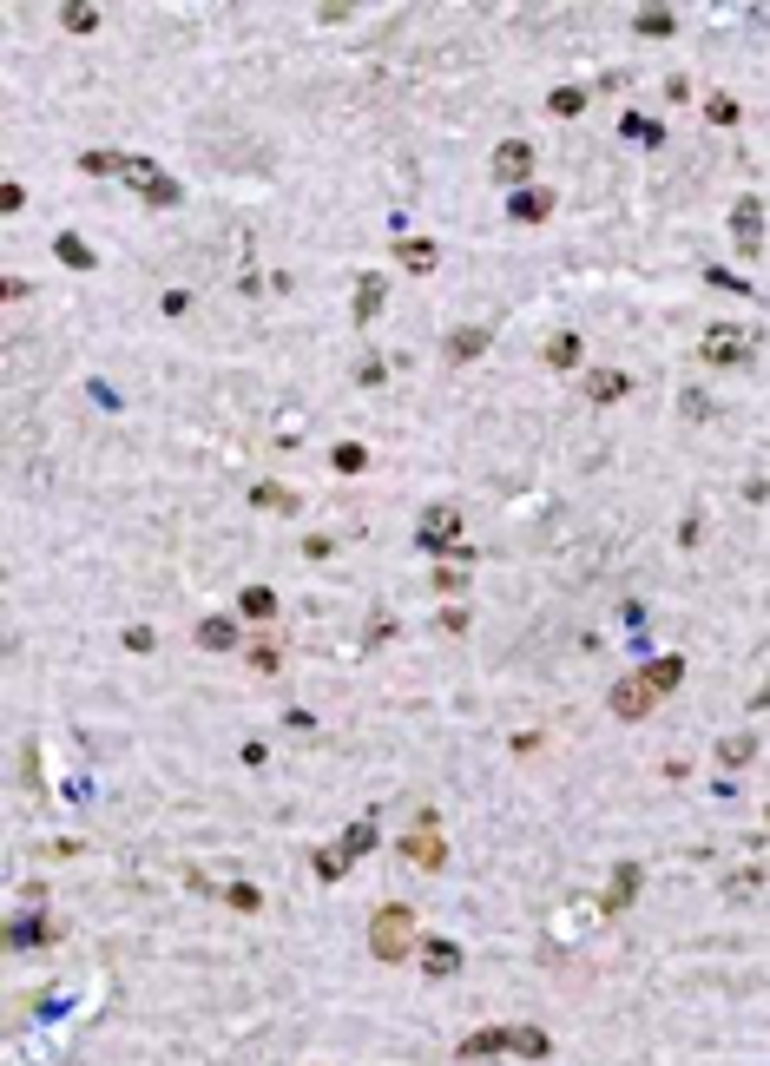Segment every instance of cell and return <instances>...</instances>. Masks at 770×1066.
I'll return each mask as SVG.
<instances>
[{
    "instance_id": "cell-1",
    "label": "cell",
    "mask_w": 770,
    "mask_h": 1066,
    "mask_svg": "<svg viewBox=\"0 0 770 1066\" xmlns=\"http://www.w3.org/2000/svg\"><path fill=\"white\" fill-rule=\"evenodd\" d=\"M369 955L376 961H409L415 955V909L389 902V909L369 922Z\"/></svg>"
},
{
    "instance_id": "cell-2",
    "label": "cell",
    "mask_w": 770,
    "mask_h": 1066,
    "mask_svg": "<svg viewBox=\"0 0 770 1066\" xmlns=\"http://www.w3.org/2000/svg\"><path fill=\"white\" fill-rule=\"evenodd\" d=\"M415 547H428V553H468V540H461V514H455V507H428L422 527H415Z\"/></svg>"
},
{
    "instance_id": "cell-3",
    "label": "cell",
    "mask_w": 770,
    "mask_h": 1066,
    "mask_svg": "<svg viewBox=\"0 0 770 1066\" xmlns=\"http://www.w3.org/2000/svg\"><path fill=\"white\" fill-rule=\"evenodd\" d=\"M751 330H731V323H718V330H705V362L711 369H744L751 362Z\"/></svg>"
},
{
    "instance_id": "cell-4",
    "label": "cell",
    "mask_w": 770,
    "mask_h": 1066,
    "mask_svg": "<svg viewBox=\"0 0 770 1066\" xmlns=\"http://www.w3.org/2000/svg\"><path fill=\"white\" fill-rule=\"evenodd\" d=\"M494 178L514 191H527V178H534V145L527 139H501L494 145Z\"/></svg>"
},
{
    "instance_id": "cell-5",
    "label": "cell",
    "mask_w": 770,
    "mask_h": 1066,
    "mask_svg": "<svg viewBox=\"0 0 770 1066\" xmlns=\"http://www.w3.org/2000/svg\"><path fill=\"white\" fill-rule=\"evenodd\" d=\"M652 698H659V691L645 685V678H619V685L606 691V705H613V718H645V711H652Z\"/></svg>"
},
{
    "instance_id": "cell-6",
    "label": "cell",
    "mask_w": 770,
    "mask_h": 1066,
    "mask_svg": "<svg viewBox=\"0 0 770 1066\" xmlns=\"http://www.w3.org/2000/svg\"><path fill=\"white\" fill-rule=\"evenodd\" d=\"M402 856H409V863H422V869H441V863H448V849L435 843V816H422V836H415V830L402 836Z\"/></svg>"
},
{
    "instance_id": "cell-7",
    "label": "cell",
    "mask_w": 770,
    "mask_h": 1066,
    "mask_svg": "<svg viewBox=\"0 0 770 1066\" xmlns=\"http://www.w3.org/2000/svg\"><path fill=\"white\" fill-rule=\"evenodd\" d=\"M415 961H422V974H428V981H448V974L461 968V948L435 935V941H422V955H415Z\"/></svg>"
},
{
    "instance_id": "cell-8",
    "label": "cell",
    "mask_w": 770,
    "mask_h": 1066,
    "mask_svg": "<svg viewBox=\"0 0 770 1066\" xmlns=\"http://www.w3.org/2000/svg\"><path fill=\"white\" fill-rule=\"evenodd\" d=\"M547 211H553V191H540V185H527V191L507 198V218H514V224H540Z\"/></svg>"
},
{
    "instance_id": "cell-9",
    "label": "cell",
    "mask_w": 770,
    "mask_h": 1066,
    "mask_svg": "<svg viewBox=\"0 0 770 1066\" xmlns=\"http://www.w3.org/2000/svg\"><path fill=\"white\" fill-rule=\"evenodd\" d=\"M731 224H738V244H744V251H757V237H764V204H757V198H738Z\"/></svg>"
},
{
    "instance_id": "cell-10",
    "label": "cell",
    "mask_w": 770,
    "mask_h": 1066,
    "mask_svg": "<svg viewBox=\"0 0 770 1066\" xmlns=\"http://www.w3.org/2000/svg\"><path fill=\"white\" fill-rule=\"evenodd\" d=\"M395 257H402V270H415V277H428V270H435V244H428V237H402V244H395Z\"/></svg>"
},
{
    "instance_id": "cell-11",
    "label": "cell",
    "mask_w": 770,
    "mask_h": 1066,
    "mask_svg": "<svg viewBox=\"0 0 770 1066\" xmlns=\"http://www.w3.org/2000/svg\"><path fill=\"white\" fill-rule=\"evenodd\" d=\"M514 1047V1027H481L474 1040H461V1060H481V1053H501Z\"/></svg>"
},
{
    "instance_id": "cell-12",
    "label": "cell",
    "mask_w": 770,
    "mask_h": 1066,
    "mask_svg": "<svg viewBox=\"0 0 770 1066\" xmlns=\"http://www.w3.org/2000/svg\"><path fill=\"white\" fill-rule=\"evenodd\" d=\"M53 935H60V928H53L47 915H33V922H14V928H7V941H14V948H47Z\"/></svg>"
},
{
    "instance_id": "cell-13",
    "label": "cell",
    "mask_w": 770,
    "mask_h": 1066,
    "mask_svg": "<svg viewBox=\"0 0 770 1066\" xmlns=\"http://www.w3.org/2000/svg\"><path fill=\"white\" fill-rule=\"evenodd\" d=\"M639 678H645V685H652V691H672L678 678H685V659H678V652H665V659H652V665H645Z\"/></svg>"
},
{
    "instance_id": "cell-14",
    "label": "cell",
    "mask_w": 770,
    "mask_h": 1066,
    "mask_svg": "<svg viewBox=\"0 0 770 1066\" xmlns=\"http://www.w3.org/2000/svg\"><path fill=\"white\" fill-rule=\"evenodd\" d=\"M632 895H639V863H619L613 869V895H606V915H619Z\"/></svg>"
},
{
    "instance_id": "cell-15",
    "label": "cell",
    "mask_w": 770,
    "mask_h": 1066,
    "mask_svg": "<svg viewBox=\"0 0 770 1066\" xmlns=\"http://www.w3.org/2000/svg\"><path fill=\"white\" fill-rule=\"evenodd\" d=\"M270 612H277L270 586H244V593H237V619H270Z\"/></svg>"
},
{
    "instance_id": "cell-16",
    "label": "cell",
    "mask_w": 770,
    "mask_h": 1066,
    "mask_svg": "<svg viewBox=\"0 0 770 1066\" xmlns=\"http://www.w3.org/2000/svg\"><path fill=\"white\" fill-rule=\"evenodd\" d=\"M626 389H632V382L619 376V369H593V376H586V395H593V402H619Z\"/></svg>"
},
{
    "instance_id": "cell-17",
    "label": "cell",
    "mask_w": 770,
    "mask_h": 1066,
    "mask_svg": "<svg viewBox=\"0 0 770 1066\" xmlns=\"http://www.w3.org/2000/svg\"><path fill=\"white\" fill-rule=\"evenodd\" d=\"M198 645H211V652H231V645H237V619H205V626H198Z\"/></svg>"
},
{
    "instance_id": "cell-18",
    "label": "cell",
    "mask_w": 770,
    "mask_h": 1066,
    "mask_svg": "<svg viewBox=\"0 0 770 1066\" xmlns=\"http://www.w3.org/2000/svg\"><path fill=\"white\" fill-rule=\"evenodd\" d=\"M336 849H343V856H369V849H376V823H369V816H362V823H349Z\"/></svg>"
},
{
    "instance_id": "cell-19",
    "label": "cell",
    "mask_w": 770,
    "mask_h": 1066,
    "mask_svg": "<svg viewBox=\"0 0 770 1066\" xmlns=\"http://www.w3.org/2000/svg\"><path fill=\"white\" fill-rule=\"evenodd\" d=\"M547 362H553V369H573V362H580V336H573V330L553 336V343H547Z\"/></svg>"
},
{
    "instance_id": "cell-20",
    "label": "cell",
    "mask_w": 770,
    "mask_h": 1066,
    "mask_svg": "<svg viewBox=\"0 0 770 1066\" xmlns=\"http://www.w3.org/2000/svg\"><path fill=\"white\" fill-rule=\"evenodd\" d=\"M481 349H488V330H455L448 356H455V362H468V356H481Z\"/></svg>"
},
{
    "instance_id": "cell-21",
    "label": "cell",
    "mask_w": 770,
    "mask_h": 1066,
    "mask_svg": "<svg viewBox=\"0 0 770 1066\" xmlns=\"http://www.w3.org/2000/svg\"><path fill=\"white\" fill-rule=\"evenodd\" d=\"M619 132H626V139H639V145H659V139H665V132H659V119H645V112H632V119H626Z\"/></svg>"
},
{
    "instance_id": "cell-22",
    "label": "cell",
    "mask_w": 770,
    "mask_h": 1066,
    "mask_svg": "<svg viewBox=\"0 0 770 1066\" xmlns=\"http://www.w3.org/2000/svg\"><path fill=\"white\" fill-rule=\"evenodd\" d=\"M376 310H382V283H376V277H362V290H356V323H369Z\"/></svg>"
},
{
    "instance_id": "cell-23",
    "label": "cell",
    "mask_w": 770,
    "mask_h": 1066,
    "mask_svg": "<svg viewBox=\"0 0 770 1066\" xmlns=\"http://www.w3.org/2000/svg\"><path fill=\"white\" fill-rule=\"evenodd\" d=\"M672 27H678V20L665 14V7H645V14H639V33H645V40H665Z\"/></svg>"
},
{
    "instance_id": "cell-24",
    "label": "cell",
    "mask_w": 770,
    "mask_h": 1066,
    "mask_svg": "<svg viewBox=\"0 0 770 1066\" xmlns=\"http://www.w3.org/2000/svg\"><path fill=\"white\" fill-rule=\"evenodd\" d=\"M580 106H586V93H580V86H560V93L547 99V112H553V119H573Z\"/></svg>"
},
{
    "instance_id": "cell-25",
    "label": "cell",
    "mask_w": 770,
    "mask_h": 1066,
    "mask_svg": "<svg viewBox=\"0 0 770 1066\" xmlns=\"http://www.w3.org/2000/svg\"><path fill=\"white\" fill-rule=\"evenodd\" d=\"M251 501H257V507H270V514H290V487L264 481V487H257V494H251Z\"/></svg>"
},
{
    "instance_id": "cell-26",
    "label": "cell",
    "mask_w": 770,
    "mask_h": 1066,
    "mask_svg": "<svg viewBox=\"0 0 770 1066\" xmlns=\"http://www.w3.org/2000/svg\"><path fill=\"white\" fill-rule=\"evenodd\" d=\"M330 461H336V474H362V468H369V455H362L356 441H343V448H336Z\"/></svg>"
},
{
    "instance_id": "cell-27",
    "label": "cell",
    "mask_w": 770,
    "mask_h": 1066,
    "mask_svg": "<svg viewBox=\"0 0 770 1066\" xmlns=\"http://www.w3.org/2000/svg\"><path fill=\"white\" fill-rule=\"evenodd\" d=\"M705 112H711V126H738V99H724V93H711Z\"/></svg>"
},
{
    "instance_id": "cell-28",
    "label": "cell",
    "mask_w": 770,
    "mask_h": 1066,
    "mask_svg": "<svg viewBox=\"0 0 770 1066\" xmlns=\"http://www.w3.org/2000/svg\"><path fill=\"white\" fill-rule=\"evenodd\" d=\"M751 751H757L751 737H724V744H718V757H724V764H751Z\"/></svg>"
},
{
    "instance_id": "cell-29",
    "label": "cell",
    "mask_w": 770,
    "mask_h": 1066,
    "mask_svg": "<svg viewBox=\"0 0 770 1066\" xmlns=\"http://www.w3.org/2000/svg\"><path fill=\"white\" fill-rule=\"evenodd\" d=\"M343 869H349V856H343V849H323V856H316V876H323V882H336Z\"/></svg>"
},
{
    "instance_id": "cell-30",
    "label": "cell",
    "mask_w": 770,
    "mask_h": 1066,
    "mask_svg": "<svg viewBox=\"0 0 770 1066\" xmlns=\"http://www.w3.org/2000/svg\"><path fill=\"white\" fill-rule=\"evenodd\" d=\"M244 659H251L257 672H277V665H283V652H277V645H264V639H257L251 652H244Z\"/></svg>"
},
{
    "instance_id": "cell-31",
    "label": "cell",
    "mask_w": 770,
    "mask_h": 1066,
    "mask_svg": "<svg viewBox=\"0 0 770 1066\" xmlns=\"http://www.w3.org/2000/svg\"><path fill=\"white\" fill-rule=\"evenodd\" d=\"M514 1053H547V1034L540 1027H514Z\"/></svg>"
},
{
    "instance_id": "cell-32",
    "label": "cell",
    "mask_w": 770,
    "mask_h": 1066,
    "mask_svg": "<svg viewBox=\"0 0 770 1066\" xmlns=\"http://www.w3.org/2000/svg\"><path fill=\"white\" fill-rule=\"evenodd\" d=\"M60 257H66V264H79V270L93 264V251H86V244H79V237H60Z\"/></svg>"
},
{
    "instance_id": "cell-33",
    "label": "cell",
    "mask_w": 770,
    "mask_h": 1066,
    "mask_svg": "<svg viewBox=\"0 0 770 1066\" xmlns=\"http://www.w3.org/2000/svg\"><path fill=\"white\" fill-rule=\"evenodd\" d=\"M66 27H73V33H93L99 14H93V7H66Z\"/></svg>"
},
{
    "instance_id": "cell-34",
    "label": "cell",
    "mask_w": 770,
    "mask_h": 1066,
    "mask_svg": "<svg viewBox=\"0 0 770 1066\" xmlns=\"http://www.w3.org/2000/svg\"><path fill=\"white\" fill-rule=\"evenodd\" d=\"M231 909H264V895H257L251 882H237V889H231Z\"/></svg>"
}]
</instances>
